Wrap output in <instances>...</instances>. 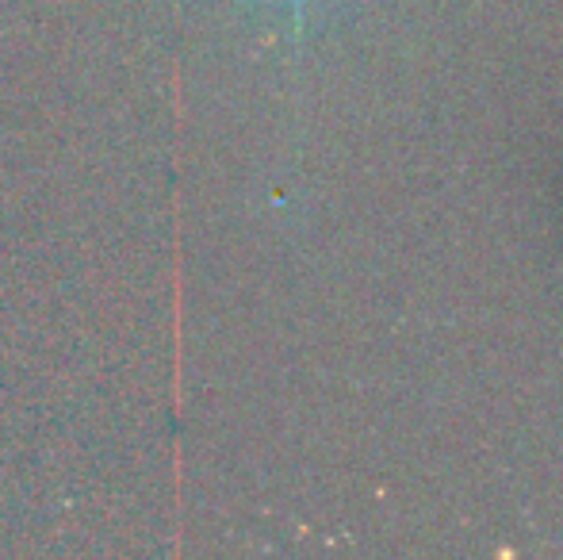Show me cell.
I'll use <instances>...</instances> for the list:
<instances>
[{
    "label": "cell",
    "instance_id": "obj_1",
    "mask_svg": "<svg viewBox=\"0 0 563 560\" xmlns=\"http://www.w3.org/2000/svg\"><path fill=\"white\" fill-rule=\"evenodd\" d=\"M291 4H303V0H291Z\"/></svg>",
    "mask_w": 563,
    "mask_h": 560
}]
</instances>
